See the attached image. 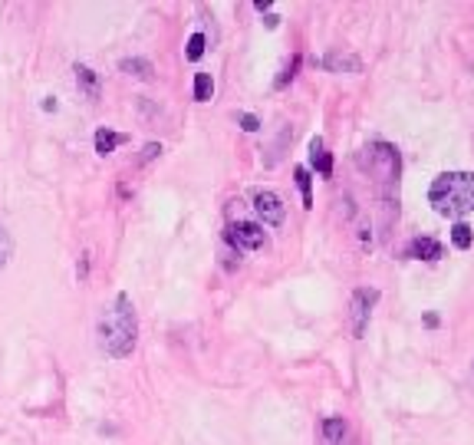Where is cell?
Returning <instances> with one entry per match:
<instances>
[{"instance_id": "6da1fadb", "label": "cell", "mask_w": 474, "mask_h": 445, "mask_svg": "<svg viewBox=\"0 0 474 445\" xmlns=\"http://www.w3.org/2000/svg\"><path fill=\"white\" fill-rule=\"evenodd\" d=\"M139 340V317L129 293H116V300L99 320V347L112 359H126Z\"/></svg>"}, {"instance_id": "7a4b0ae2", "label": "cell", "mask_w": 474, "mask_h": 445, "mask_svg": "<svg viewBox=\"0 0 474 445\" xmlns=\"http://www.w3.org/2000/svg\"><path fill=\"white\" fill-rule=\"evenodd\" d=\"M431 208L445 218H464L474 211V172H445L428 188Z\"/></svg>"}, {"instance_id": "3957f363", "label": "cell", "mask_w": 474, "mask_h": 445, "mask_svg": "<svg viewBox=\"0 0 474 445\" xmlns=\"http://www.w3.org/2000/svg\"><path fill=\"white\" fill-rule=\"evenodd\" d=\"M366 152H369V172L376 175L379 182L382 185L399 182V152L388 142H372Z\"/></svg>"}, {"instance_id": "277c9868", "label": "cell", "mask_w": 474, "mask_h": 445, "mask_svg": "<svg viewBox=\"0 0 474 445\" xmlns=\"http://www.w3.org/2000/svg\"><path fill=\"white\" fill-rule=\"evenodd\" d=\"M254 211L260 215V221L264 225H270V228H277V225H283V218H287V208H283V198L277 195V192H254Z\"/></svg>"}, {"instance_id": "5b68a950", "label": "cell", "mask_w": 474, "mask_h": 445, "mask_svg": "<svg viewBox=\"0 0 474 445\" xmlns=\"http://www.w3.org/2000/svg\"><path fill=\"white\" fill-rule=\"evenodd\" d=\"M227 238H231V244H237V248L257 251V248H264L267 234H264V228H260V225H254V221H237L234 228L227 231Z\"/></svg>"}, {"instance_id": "8992f818", "label": "cell", "mask_w": 474, "mask_h": 445, "mask_svg": "<svg viewBox=\"0 0 474 445\" xmlns=\"http://www.w3.org/2000/svg\"><path fill=\"white\" fill-rule=\"evenodd\" d=\"M379 300V291H356L353 293V333L356 337H363L369 326V310H372V304Z\"/></svg>"}, {"instance_id": "52a82bcc", "label": "cell", "mask_w": 474, "mask_h": 445, "mask_svg": "<svg viewBox=\"0 0 474 445\" xmlns=\"http://www.w3.org/2000/svg\"><path fill=\"white\" fill-rule=\"evenodd\" d=\"M320 439L323 445H346V423L339 416H326L320 423Z\"/></svg>"}, {"instance_id": "ba28073f", "label": "cell", "mask_w": 474, "mask_h": 445, "mask_svg": "<svg viewBox=\"0 0 474 445\" xmlns=\"http://www.w3.org/2000/svg\"><path fill=\"white\" fill-rule=\"evenodd\" d=\"M445 254V248L435 238H415L409 244V258H419V261H438Z\"/></svg>"}, {"instance_id": "9c48e42d", "label": "cell", "mask_w": 474, "mask_h": 445, "mask_svg": "<svg viewBox=\"0 0 474 445\" xmlns=\"http://www.w3.org/2000/svg\"><path fill=\"white\" fill-rule=\"evenodd\" d=\"M76 86H79V93L86 99H99V77L89 69V66H83V63H76Z\"/></svg>"}, {"instance_id": "30bf717a", "label": "cell", "mask_w": 474, "mask_h": 445, "mask_svg": "<svg viewBox=\"0 0 474 445\" xmlns=\"http://www.w3.org/2000/svg\"><path fill=\"white\" fill-rule=\"evenodd\" d=\"M326 69H333V73H359L363 69V60L359 56H349V53H330L323 60Z\"/></svg>"}, {"instance_id": "8fae6325", "label": "cell", "mask_w": 474, "mask_h": 445, "mask_svg": "<svg viewBox=\"0 0 474 445\" xmlns=\"http://www.w3.org/2000/svg\"><path fill=\"white\" fill-rule=\"evenodd\" d=\"M310 162H313V168L320 175H326V178L333 175V159H330V152L323 149V139H320V135L310 142Z\"/></svg>"}, {"instance_id": "7c38bea8", "label": "cell", "mask_w": 474, "mask_h": 445, "mask_svg": "<svg viewBox=\"0 0 474 445\" xmlns=\"http://www.w3.org/2000/svg\"><path fill=\"white\" fill-rule=\"evenodd\" d=\"M126 142V135H118V132H112V129H99L96 132V152L99 155H112Z\"/></svg>"}, {"instance_id": "4fadbf2b", "label": "cell", "mask_w": 474, "mask_h": 445, "mask_svg": "<svg viewBox=\"0 0 474 445\" xmlns=\"http://www.w3.org/2000/svg\"><path fill=\"white\" fill-rule=\"evenodd\" d=\"M118 66H122V73H129L135 79H151V63L142 60V56H126Z\"/></svg>"}, {"instance_id": "5bb4252c", "label": "cell", "mask_w": 474, "mask_h": 445, "mask_svg": "<svg viewBox=\"0 0 474 445\" xmlns=\"http://www.w3.org/2000/svg\"><path fill=\"white\" fill-rule=\"evenodd\" d=\"M452 244L458 251H468L474 244V231H471V225H464V221H458L452 228Z\"/></svg>"}, {"instance_id": "9a60e30c", "label": "cell", "mask_w": 474, "mask_h": 445, "mask_svg": "<svg viewBox=\"0 0 474 445\" xmlns=\"http://www.w3.org/2000/svg\"><path fill=\"white\" fill-rule=\"evenodd\" d=\"M211 96H215V79L208 73H198L194 77V99L198 102H211Z\"/></svg>"}, {"instance_id": "2e32d148", "label": "cell", "mask_w": 474, "mask_h": 445, "mask_svg": "<svg viewBox=\"0 0 474 445\" xmlns=\"http://www.w3.org/2000/svg\"><path fill=\"white\" fill-rule=\"evenodd\" d=\"M205 33H191V36H188V50H184V56H188V60H191V63H198V60H201V56H205Z\"/></svg>"}, {"instance_id": "e0dca14e", "label": "cell", "mask_w": 474, "mask_h": 445, "mask_svg": "<svg viewBox=\"0 0 474 445\" xmlns=\"http://www.w3.org/2000/svg\"><path fill=\"white\" fill-rule=\"evenodd\" d=\"M297 185H300V192H303V208H313V192H310V172L306 168H297Z\"/></svg>"}, {"instance_id": "ac0fdd59", "label": "cell", "mask_w": 474, "mask_h": 445, "mask_svg": "<svg viewBox=\"0 0 474 445\" xmlns=\"http://www.w3.org/2000/svg\"><path fill=\"white\" fill-rule=\"evenodd\" d=\"M11 254H13V241H11V234H7V228L0 225V271L7 267V261H11Z\"/></svg>"}, {"instance_id": "d6986e66", "label": "cell", "mask_w": 474, "mask_h": 445, "mask_svg": "<svg viewBox=\"0 0 474 445\" xmlns=\"http://www.w3.org/2000/svg\"><path fill=\"white\" fill-rule=\"evenodd\" d=\"M297 66H300V56H293V60H290V66L283 69V77L277 79V86H287V79H293V73H297Z\"/></svg>"}, {"instance_id": "ffe728a7", "label": "cell", "mask_w": 474, "mask_h": 445, "mask_svg": "<svg viewBox=\"0 0 474 445\" xmlns=\"http://www.w3.org/2000/svg\"><path fill=\"white\" fill-rule=\"evenodd\" d=\"M241 129H248V132H257V129H260L257 116H250V112H241Z\"/></svg>"}, {"instance_id": "44dd1931", "label": "cell", "mask_w": 474, "mask_h": 445, "mask_svg": "<svg viewBox=\"0 0 474 445\" xmlns=\"http://www.w3.org/2000/svg\"><path fill=\"white\" fill-rule=\"evenodd\" d=\"M155 155H162V145H158V142H149V145L142 149V162H151Z\"/></svg>"}, {"instance_id": "7402d4cb", "label": "cell", "mask_w": 474, "mask_h": 445, "mask_svg": "<svg viewBox=\"0 0 474 445\" xmlns=\"http://www.w3.org/2000/svg\"><path fill=\"white\" fill-rule=\"evenodd\" d=\"M264 23H267V30H277V27H280V17H277V13H264Z\"/></svg>"}, {"instance_id": "603a6c76", "label": "cell", "mask_w": 474, "mask_h": 445, "mask_svg": "<svg viewBox=\"0 0 474 445\" xmlns=\"http://www.w3.org/2000/svg\"><path fill=\"white\" fill-rule=\"evenodd\" d=\"M270 7H273V0H257V4H254V11L257 13H267Z\"/></svg>"}, {"instance_id": "cb8c5ba5", "label": "cell", "mask_w": 474, "mask_h": 445, "mask_svg": "<svg viewBox=\"0 0 474 445\" xmlns=\"http://www.w3.org/2000/svg\"><path fill=\"white\" fill-rule=\"evenodd\" d=\"M76 274H79V281H86V274H89V258H83V264H79V271H76Z\"/></svg>"}, {"instance_id": "d4e9b609", "label": "cell", "mask_w": 474, "mask_h": 445, "mask_svg": "<svg viewBox=\"0 0 474 445\" xmlns=\"http://www.w3.org/2000/svg\"><path fill=\"white\" fill-rule=\"evenodd\" d=\"M43 112H56V99H53V96L43 99Z\"/></svg>"}]
</instances>
